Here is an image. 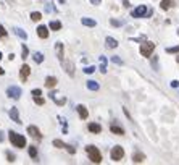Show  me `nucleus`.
<instances>
[{
    "label": "nucleus",
    "mask_w": 179,
    "mask_h": 165,
    "mask_svg": "<svg viewBox=\"0 0 179 165\" xmlns=\"http://www.w3.org/2000/svg\"><path fill=\"white\" fill-rule=\"evenodd\" d=\"M8 138H10V143L13 144L15 147L21 149V147L26 146V138L21 136V134H18V133H15V131H10V133H8Z\"/></svg>",
    "instance_id": "1"
},
{
    "label": "nucleus",
    "mask_w": 179,
    "mask_h": 165,
    "mask_svg": "<svg viewBox=\"0 0 179 165\" xmlns=\"http://www.w3.org/2000/svg\"><path fill=\"white\" fill-rule=\"evenodd\" d=\"M86 152H87V155H89V160H92L94 164H100V162H102V154H100V151H98L95 146H87V147H86Z\"/></svg>",
    "instance_id": "2"
},
{
    "label": "nucleus",
    "mask_w": 179,
    "mask_h": 165,
    "mask_svg": "<svg viewBox=\"0 0 179 165\" xmlns=\"http://www.w3.org/2000/svg\"><path fill=\"white\" fill-rule=\"evenodd\" d=\"M110 157H111V160L119 162L124 157V149L121 147V146H115V147L111 149V152H110Z\"/></svg>",
    "instance_id": "3"
},
{
    "label": "nucleus",
    "mask_w": 179,
    "mask_h": 165,
    "mask_svg": "<svg viewBox=\"0 0 179 165\" xmlns=\"http://www.w3.org/2000/svg\"><path fill=\"white\" fill-rule=\"evenodd\" d=\"M153 50H155V44L153 42H144V44H141V53L144 57H150L152 53H153Z\"/></svg>",
    "instance_id": "4"
},
{
    "label": "nucleus",
    "mask_w": 179,
    "mask_h": 165,
    "mask_svg": "<svg viewBox=\"0 0 179 165\" xmlns=\"http://www.w3.org/2000/svg\"><path fill=\"white\" fill-rule=\"evenodd\" d=\"M21 88H18V86H10V88L7 89V95L11 99H20L21 97Z\"/></svg>",
    "instance_id": "5"
},
{
    "label": "nucleus",
    "mask_w": 179,
    "mask_h": 165,
    "mask_svg": "<svg viewBox=\"0 0 179 165\" xmlns=\"http://www.w3.org/2000/svg\"><path fill=\"white\" fill-rule=\"evenodd\" d=\"M147 7H145V5H139V7L136 8V10H132V18H145L147 16Z\"/></svg>",
    "instance_id": "6"
},
{
    "label": "nucleus",
    "mask_w": 179,
    "mask_h": 165,
    "mask_svg": "<svg viewBox=\"0 0 179 165\" xmlns=\"http://www.w3.org/2000/svg\"><path fill=\"white\" fill-rule=\"evenodd\" d=\"M28 133L31 134V136L34 138V139H37V141L42 139V134H40L39 128H37V126H34V125H29V126H28Z\"/></svg>",
    "instance_id": "7"
},
{
    "label": "nucleus",
    "mask_w": 179,
    "mask_h": 165,
    "mask_svg": "<svg viewBox=\"0 0 179 165\" xmlns=\"http://www.w3.org/2000/svg\"><path fill=\"white\" fill-rule=\"evenodd\" d=\"M29 74H31V68L24 63L21 67V70H20V78H21V81H26L29 78Z\"/></svg>",
    "instance_id": "8"
},
{
    "label": "nucleus",
    "mask_w": 179,
    "mask_h": 165,
    "mask_svg": "<svg viewBox=\"0 0 179 165\" xmlns=\"http://www.w3.org/2000/svg\"><path fill=\"white\" fill-rule=\"evenodd\" d=\"M55 52H56V57H58L60 62H63V53H65V49H63V44H61V42H56V44H55Z\"/></svg>",
    "instance_id": "9"
},
{
    "label": "nucleus",
    "mask_w": 179,
    "mask_h": 165,
    "mask_svg": "<svg viewBox=\"0 0 179 165\" xmlns=\"http://www.w3.org/2000/svg\"><path fill=\"white\" fill-rule=\"evenodd\" d=\"M37 36L40 39H47V37H49V29H47V26H39V28H37Z\"/></svg>",
    "instance_id": "10"
},
{
    "label": "nucleus",
    "mask_w": 179,
    "mask_h": 165,
    "mask_svg": "<svg viewBox=\"0 0 179 165\" xmlns=\"http://www.w3.org/2000/svg\"><path fill=\"white\" fill-rule=\"evenodd\" d=\"M10 117H11V120H13L15 123H21V120H20V113H18L16 107H11L10 109Z\"/></svg>",
    "instance_id": "11"
},
{
    "label": "nucleus",
    "mask_w": 179,
    "mask_h": 165,
    "mask_svg": "<svg viewBox=\"0 0 179 165\" xmlns=\"http://www.w3.org/2000/svg\"><path fill=\"white\" fill-rule=\"evenodd\" d=\"M110 131H111V133H115V134H118V136H123V134H124V130H123L121 126H118L116 123H111Z\"/></svg>",
    "instance_id": "12"
},
{
    "label": "nucleus",
    "mask_w": 179,
    "mask_h": 165,
    "mask_svg": "<svg viewBox=\"0 0 179 165\" xmlns=\"http://www.w3.org/2000/svg\"><path fill=\"white\" fill-rule=\"evenodd\" d=\"M89 131L94 134H98V133H102V126L98 123H89Z\"/></svg>",
    "instance_id": "13"
},
{
    "label": "nucleus",
    "mask_w": 179,
    "mask_h": 165,
    "mask_svg": "<svg viewBox=\"0 0 179 165\" xmlns=\"http://www.w3.org/2000/svg\"><path fill=\"white\" fill-rule=\"evenodd\" d=\"M105 44H107V47H108V49H116V47H118V41H116V39H113V37H107L105 39Z\"/></svg>",
    "instance_id": "14"
},
{
    "label": "nucleus",
    "mask_w": 179,
    "mask_h": 165,
    "mask_svg": "<svg viewBox=\"0 0 179 165\" xmlns=\"http://www.w3.org/2000/svg\"><path fill=\"white\" fill-rule=\"evenodd\" d=\"M56 83H58V81H56L55 76H47L45 78V86H47V88H55Z\"/></svg>",
    "instance_id": "15"
},
{
    "label": "nucleus",
    "mask_w": 179,
    "mask_h": 165,
    "mask_svg": "<svg viewBox=\"0 0 179 165\" xmlns=\"http://www.w3.org/2000/svg\"><path fill=\"white\" fill-rule=\"evenodd\" d=\"M77 113H79V117H81L82 120H86L89 117V112H87V109H86L84 105H77Z\"/></svg>",
    "instance_id": "16"
},
{
    "label": "nucleus",
    "mask_w": 179,
    "mask_h": 165,
    "mask_svg": "<svg viewBox=\"0 0 179 165\" xmlns=\"http://www.w3.org/2000/svg\"><path fill=\"white\" fill-rule=\"evenodd\" d=\"M132 160L136 162V164H141V162H144V160H145V154H142V152H134Z\"/></svg>",
    "instance_id": "17"
},
{
    "label": "nucleus",
    "mask_w": 179,
    "mask_h": 165,
    "mask_svg": "<svg viewBox=\"0 0 179 165\" xmlns=\"http://www.w3.org/2000/svg\"><path fill=\"white\" fill-rule=\"evenodd\" d=\"M56 95H58V94H55V92H50V97H52L53 100H55L56 104H58V105H65L66 99H65V97H56Z\"/></svg>",
    "instance_id": "18"
},
{
    "label": "nucleus",
    "mask_w": 179,
    "mask_h": 165,
    "mask_svg": "<svg viewBox=\"0 0 179 165\" xmlns=\"http://www.w3.org/2000/svg\"><path fill=\"white\" fill-rule=\"evenodd\" d=\"M98 88H100V86H98V83L97 81H87V89L89 91H98Z\"/></svg>",
    "instance_id": "19"
},
{
    "label": "nucleus",
    "mask_w": 179,
    "mask_h": 165,
    "mask_svg": "<svg viewBox=\"0 0 179 165\" xmlns=\"http://www.w3.org/2000/svg\"><path fill=\"white\" fill-rule=\"evenodd\" d=\"M32 58H34L36 63H42V62H44V53H40V52H34V53H32Z\"/></svg>",
    "instance_id": "20"
},
{
    "label": "nucleus",
    "mask_w": 179,
    "mask_h": 165,
    "mask_svg": "<svg viewBox=\"0 0 179 165\" xmlns=\"http://www.w3.org/2000/svg\"><path fill=\"white\" fill-rule=\"evenodd\" d=\"M81 23H82L84 26H89V28H94V26L97 25V23H95L94 20H91V18H82V20H81Z\"/></svg>",
    "instance_id": "21"
},
{
    "label": "nucleus",
    "mask_w": 179,
    "mask_h": 165,
    "mask_svg": "<svg viewBox=\"0 0 179 165\" xmlns=\"http://www.w3.org/2000/svg\"><path fill=\"white\" fill-rule=\"evenodd\" d=\"M49 28L52 29V31H60V29H61V23L60 21H50Z\"/></svg>",
    "instance_id": "22"
},
{
    "label": "nucleus",
    "mask_w": 179,
    "mask_h": 165,
    "mask_svg": "<svg viewBox=\"0 0 179 165\" xmlns=\"http://www.w3.org/2000/svg\"><path fill=\"white\" fill-rule=\"evenodd\" d=\"M61 63H63V67L66 68V73L70 74V76H73V74H74V70H73V63H65V60H63V62H61Z\"/></svg>",
    "instance_id": "23"
},
{
    "label": "nucleus",
    "mask_w": 179,
    "mask_h": 165,
    "mask_svg": "<svg viewBox=\"0 0 179 165\" xmlns=\"http://www.w3.org/2000/svg\"><path fill=\"white\" fill-rule=\"evenodd\" d=\"M100 71L102 73H107V58L105 57H100Z\"/></svg>",
    "instance_id": "24"
},
{
    "label": "nucleus",
    "mask_w": 179,
    "mask_h": 165,
    "mask_svg": "<svg viewBox=\"0 0 179 165\" xmlns=\"http://www.w3.org/2000/svg\"><path fill=\"white\" fill-rule=\"evenodd\" d=\"M173 7V0H162V8L163 10H169Z\"/></svg>",
    "instance_id": "25"
},
{
    "label": "nucleus",
    "mask_w": 179,
    "mask_h": 165,
    "mask_svg": "<svg viewBox=\"0 0 179 165\" xmlns=\"http://www.w3.org/2000/svg\"><path fill=\"white\" fill-rule=\"evenodd\" d=\"M15 32H16V36H20L23 41H26V39H28V34H26V32L23 31L21 28H16V29H15Z\"/></svg>",
    "instance_id": "26"
},
{
    "label": "nucleus",
    "mask_w": 179,
    "mask_h": 165,
    "mask_svg": "<svg viewBox=\"0 0 179 165\" xmlns=\"http://www.w3.org/2000/svg\"><path fill=\"white\" fill-rule=\"evenodd\" d=\"M53 146H55V147H60V149H66V144H65L63 141H60V139L53 141Z\"/></svg>",
    "instance_id": "27"
},
{
    "label": "nucleus",
    "mask_w": 179,
    "mask_h": 165,
    "mask_svg": "<svg viewBox=\"0 0 179 165\" xmlns=\"http://www.w3.org/2000/svg\"><path fill=\"white\" fill-rule=\"evenodd\" d=\"M40 95H42V94H37V95H32V97H34V102H36V104H37V105H44V102H45V100H44V99H42V97H40Z\"/></svg>",
    "instance_id": "28"
},
{
    "label": "nucleus",
    "mask_w": 179,
    "mask_h": 165,
    "mask_svg": "<svg viewBox=\"0 0 179 165\" xmlns=\"http://www.w3.org/2000/svg\"><path fill=\"white\" fill-rule=\"evenodd\" d=\"M29 155H31L32 159H37V147H36V146H31V147H29Z\"/></svg>",
    "instance_id": "29"
},
{
    "label": "nucleus",
    "mask_w": 179,
    "mask_h": 165,
    "mask_svg": "<svg viewBox=\"0 0 179 165\" xmlns=\"http://www.w3.org/2000/svg\"><path fill=\"white\" fill-rule=\"evenodd\" d=\"M40 18H42V15L39 13V11H32V13H31V20H32V21H39Z\"/></svg>",
    "instance_id": "30"
},
{
    "label": "nucleus",
    "mask_w": 179,
    "mask_h": 165,
    "mask_svg": "<svg viewBox=\"0 0 179 165\" xmlns=\"http://www.w3.org/2000/svg\"><path fill=\"white\" fill-rule=\"evenodd\" d=\"M166 52H168V53H176V52H179V46H176V47H168V49H166Z\"/></svg>",
    "instance_id": "31"
},
{
    "label": "nucleus",
    "mask_w": 179,
    "mask_h": 165,
    "mask_svg": "<svg viewBox=\"0 0 179 165\" xmlns=\"http://www.w3.org/2000/svg\"><path fill=\"white\" fill-rule=\"evenodd\" d=\"M21 55H23V58H28V55H29V50H28V47L23 44V52H21Z\"/></svg>",
    "instance_id": "32"
},
{
    "label": "nucleus",
    "mask_w": 179,
    "mask_h": 165,
    "mask_svg": "<svg viewBox=\"0 0 179 165\" xmlns=\"http://www.w3.org/2000/svg\"><path fill=\"white\" fill-rule=\"evenodd\" d=\"M111 62L116 63V65H123V60L119 58V57H111Z\"/></svg>",
    "instance_id": "33"
},
{
    "label": "nucleus",
    "mask_w": 179,
    "mask_h": 165,
    "mask_svg": "<svg viewBox=\"0 0 179 165\" xmlns=\"http://www.w3.org/2000/svg\"><path fill=\"white\" fill-rule=\"evenodd\" d=\"M7 37V31H5V28L2 25H0V39H5Z\"/></svg>",
    "instance_id": "34"
},
{
    "label": "nucleus",
    "mask_w": 179,
    "mask_h": 165,
    "mask_svg": "<svg viewBox=\"0 0 179 165\" xmlns=\"http://www.w3.org/2000/svg\"><path fill=\"white\" fill-rule=\"evenodd\" d=\"M94 71H95V67H86L84 68V73H87V74L94 73Z\"/></svg>",
    "instance_id": "35"
},
{
    "label": "nucleus",
    "mask_w": 179,
    "mask_h": 165,
    "mask_svg": "<svg viewBox=\"0 0 179 165\" xmlns=\"http://www.w3.org/2000/svg\"><path fill=\"white\" fill-rule=\"evenodd\" d=\"M110 25H111V26H121L123 23L118 21V20H111V21H110Z\"/></svg>",
    "instance_id": "36"
},
{
    "label": "nucleus",
    "mask_w": 179,
    "mask_h": 165,
    "mask_svg": "<svg viewBox=\"0 0 179 165\" xmlns=\"http://www.w3.org/2000/svg\"><path fill=\"white\" fill-rule=\"evenodd\" d=\"M7 157H8V162H15V155H13V154H11V152H10V151H8V152H7Z\"/></svg>",
    "instance_id": "37"
},
{
    "label": "nucleus",
    "mask_w": 179,
    "mask_h": 165,
    "mask_svg": "<svg viewBox=\"0 0 179 165\" xmlns=\"http://www.w3.org/2000/svg\"><path fill=\"white\" fill-rule=\"evenodd\" d=\"M66 151L70 152V154H74V152H76V149H74L73 146H68V144H66Z\"/></svg>",
    "instance_id": "38"
},
{
    "label": "nucleus",
    "mask_w": 179,
    "mask_h": 165,
    "mask_svg": "<svg viewBox=\"0 0 179 165\" xmlns=\"http://www.w3.org/2000/svg\"><path fill=\"white\" fill-rule=\"evenodd\" d=\"M178 86H179V81H171V88H178Z\"/></svg>",
    "instance_id": "39"
},
{
    "label": "nucleus",
    "mask_w": 179,
    "mask_h": 165,
    "mask_svg": "<svg viewBox=\"0 0 179 165\" xmlns=\"http://www.w3.org/2000/svg\"><path fill=\"white\" fill-rule=\"evenodd\" d=\"M91 4H94V5H100V4H102V0H91Z\"/></svg>",
    "instance_id": "40"
},
{
    "label": "nucleus",
    "mask_w": 179,
    "mask_h": 165,
    "mask_svg": "<svg viewBox=\"0 0 179 165\" xmlns=\"http://www.w3.org/2000/svg\"><path fill=\"white\" fill-rule=\"evenodd\" d=\"M123 4H124V7H129V0H123Z\"/></svg>",
    "instance_id": "41"
},
{
    "label": "nucleus",
    "mask_w": 179,
    "mask_h": 165,
    "mask_svg": "<svg viewBox=\"0 0 179 165\" xmlns=\"http://www.w3.org/2000/svg\"><path fill=\"white\" fill-rule=\"evenodd\" d=\"M2 74H5V70H3V68H0V76H2Z\"/></svg>",
    "instance_id": "42"
},
{
    "label": "nucleus",
    "mask_w": 179,
    "mask_h": 165,
    "mask_svg": "<svg viewBox=\"0 0 179 165\" xmlns=\"http://www.w3.org/2000/svg\"><path fill=\"white\" fill-rule=\"evenodd\" d=\"M58 2H60V4H65V2H66V0H58Z\"/></svg>",
    "instance_id": "43"
},
{
    "label": "nucleus",
    "mask_w": 179,
    "mask_h": 165,
    "mask_svg": "<svg viewBox=\"0 0 179 165\" xmlns=\"http://www.w3.org/2000/svg\"><path fill=\"white\" fill-rule=\"evenodd\" d=\"M2 139H3V136H2V133H0V141H2Z\"/></svg>",
    "instance_id": "44"
},
{
    "label": "nucleus",
    "mask_w": 179,
    "mask_h": 165,
    "mask_svg": "<svg viewBox=\"0 0 179 165\" xmlns=\"http://www.w3.org/2000/svg\"><path fill=\"white\" fill-rule=\"evenodd\" d=\"M176 62H178V63H179V57H178V58H176Z\"/></svg>",
    "instance_id": "45"
},
{
    "label": "nucleus",
    "mask_w": 179,
    "mask_h": 165,
    "mask_svg": "<svg viewBox=\"0 0 179 165\" xmlns=\"http://www.w3.org/2000/svg\"><path fill=\"white\" fill-rule=\"evenodd\" d=\"M0 58H2V53H0Z\"/></svg>",
    "instance_id": "46"
},
{
    "label": "nucleus",
    "mask_w": 179,
    "mask_h": 165,
    "mask_svg": "<svg viewBox=\"0 0 179 165\" xmlns=\"http://www.w3.org/2000/svg\"><path fill=\"white\" fill-rule=\"evenodd\" d=\"M178 34H179V31H178Z\"/></svg>",
    "instance_id": "47"
}]
</instances>
